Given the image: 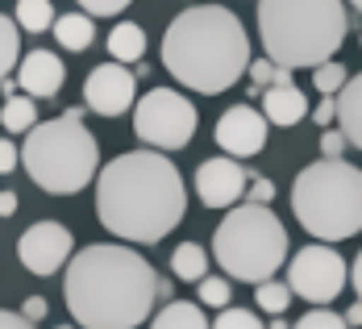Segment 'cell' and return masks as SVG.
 Wrapping results in <instances>:
<instances>
[{
	"instance_id": "7",
	"label": "cell",
	"mask_w": 362,
	"mask_h": 329,
	"mask_svg": "<svg viewBox=\"0 0 362 329\" xmlns=\"http://www.w3.org/2000/svg\"><path fill=\"white\" fill-rule=\"evenodd\" d=\"M213 258L229 279L267 284L288 262V229L262 204H233L213 233Z\"/></svg>"
},
{
	"instance_id": "9",
	"label": "cell",
	"mask_w": 362,
	"mask_h": 329,
	"mask_svg": "<svg viewBox=\"0 0 362 329\" xmlns=\"http://www.w3.org/2000/svg\"><path fill=\"white\" fill-rule=\"evenodd\" d=\"M346 288V258L337 255L333 246L317 242V246H304L296 250L288 262V292L304 296L313 304H329L337 300V292Z\"/></svg>"
},
{
	"instance_id": "18",
	"label": "cell",
	"mask_w": 362,
	"mask_h": 329,
	"mask_svg": "<svg viewBox=\"0 0 362 329\" xmlns=\"http://www.w3.org/2000/svg\"><path fill=\"white\" fill-rule=\"evenodd\" d=\"M54 37H59V46L63 50H88L92 42H96V21L92 17H83V13H63V17H54Z\"/></svg>"
},
{
	"instance_id": "13",
	"label": "cell",
	"mask_w": 362,
	"mask_h": 329,
	"mask_svg": "<svg viewBox=\"0 0 362 329\" xmlns=\"http://www.w3.org/2000/svg\"><path fill=\"white\" fill-rule=\"evenodd\" d=\"M267 142V121L254 105H233L221 112L217 121V146L225 150V158H250Z\"/></svg>"
},
{
	"instance_id": "36",
	"label": "cell",
	"mask_w": 362,
	"mask_h": 329,
	"mask_svg": "<svg viewBox=\"0 0 362 329\" xmlns=\"http://www.w3.org/2000/svg\"><path fill=\"white\" fill-rule=\"evenodd\" d=\"M0 329H34L21 313H8V308H0Z\"/></svg>"
},
{
	"instance_id": "43",
	"label": "cell",
	"mask_w": 362,
	"mask_h": 329,
	"mask_svg": "<svg viewBox=\"0 0 362 329\" xmlns=\"http://www.w3.org/2000/svg\"><path fill=\"white\" fill-rule=\"evenodd\" d=\"M358 46H362V37H358Z\"/></svg>"
},
{
	"instance_id": "10",
	"label": "cell",
	"mask_w": 362,
	"mask_h": 329,
	"mask_svg": "<svg viewBox=\"0 0 362 329\" xmlns=\"http://www.w3.org/2000/svg\"><path fill=\"white\" fill-rule=\"evenodd\" d=\"M17 258L25 271L34 275H54L59 267H67L71 258V229L63 221H37L21 233L17 242Z\"/></svg>"
},
{
	"instance_id": "6",
	"label": "cell",
	"mask_w": 362,
	"mask_h": 329,
	"mask_svg": "<svg viewBox=\"0 0 362 329\" xmlns=\"http://www.w3.org/2000/svg\"><path fill=\"white\" fill-rule=\"evenodd\" d=\"M291 213L321 242L362 233V171L346 158L308 163L291 183Z\"/></svg>"
},
{
	"instance_id": "41",
	"label": "cell",
	"mask_w": 362,
	"mask_h": 329,
	"mask_svg": "<svg viewBox=\"0 0 362 329\" xmlns=\"http://www.w3.org/2000/svg\"><path fill=\"white\" fill-rule=\"evenodd\" d=\"M350 4H354V8H358V13H362V0H350Z\"/></svg>"
},
{
	"instance_id": "1",
	"label": "cell",
	"mask_w": 362,
	"mask_h": 329,
	"mask_svg": "<svg viewBox=\"0 0 362 329\" xmlns=\"http://www.w3.org/2000/svg\"><path fill=\"white\" fill-rule=\"evenodd\" d=\"M187 213L180 167L158 150L117 154L96 171V217L121 242L154 246Z\"/></svg>"
},
{
	"instance_id": "28",
	"label": "cell",
	"mask_w": 362,
	"mask_h": 329,
	"mask_svg": "<svg viewBox=\"0 0 362 329\" xmlns=\"http://www.w3.org/2000/svg\"><path fill=\"white\" fill-rule=\"evenodd\" d=\"M209 329H262V321L254 317L250 308H221V317Z\"/></svg>"
},
{
	"instance_id": "8",
	"label": "cell",
	"mask_w": 362,
	"mask_h": 329,
	"mask_svg": "<svg viewBox=\"0 0 362 329\" xmlns=\"http://www.w3.org/2000/svg\"><path fill=\"white\" fill-rule=\"evenodd\" d=\"M134 134L150 150H183L196 134V105L175 88H150L134 105Z\"/></svg>"
},
{
	"instance_id": "16",
	"label": "cell",
	"mask_w": 362,
	"mask_h": 329,
	"mask_svg": "<svg viewBox=\"0 0 362 329\" xmlns=\"http://www.w3.org/2000/svg\"><path fill=\"white\" fill-rule=\"evenodd\" d=\"M337 121L350 146L362 150V71L346 79V88L337 92Z\"/></svg>"
},
{
	"instance_id": "17",
	"label": "cell",
	"mask_w": 362,
	"mask_h": 329,
	"mask_svg": "<svg viewBox=\"0 0 362 329\" xmlns=\"http://www.w3.org/2000/svg\"><path fill=\"white\" fill-rule=\"evenodd\" d=\"M109 54H112V63H121V67H134V63H142V54H146V30H142V25H134V21H121V25H112V34H109Z\"/></svg>"
},
{
	"instance_id": "24",
	"label": "cell",
	"mask_w": 362,
	"mask_h": 329,
	"mask_svg": "<svg viewBox=\"0 0 362 329\" xmlns=\"http://www.w3.org/2000/svg\"><path fill=\"white\" fill-rule=\"evenodd\" d=\"M17 63H21V30L13 25V17L0 13V79H8Z\"/></svg>"
},
{
	"instance_id": "30",
	"label": "cell",
	"mask_w": 362,
	"mask_h": 329,
	"mask_svg": "<svg viewBox=\"0 0 362 329\" xmlns=\"http://www.w3.org/2000/svg\"><path fill=\"white\" fill-rule=\"evenodd\" d=\"M246 204H262V209H271V200H275V183L262 180V175H250L246 183V196H242Z\"/></svg>"
},
{
	"instance_id": "5",
	"label": "cell",
	"mask_w": 362,
	"mask_h": 329,
	"mask_svg": "<svg viewBox=\"0 0 362 329\" xmlns=\"http://www.w3.org/2000/svg\"><path fill=\"white\" fill-rule=\"evenodd\" d=\"M25 175L50 196H75L100 171V146L83 125V109H67L54 121H37L17 150Z\"/></svg>"
},
{
	"instance_id": "3",
	"label": "cell",
	"mask_w": 362,
	"mask_h": 329,
	"mask_svg": "<svg viewBox=\"0 0 362 329\" xmlns=\"http://www.w3.org/2000/svg\"><path fill=\"white\" fill-rule=\"evenodd\" d=\"M163 67L180 88L221 96L250 67V37L225 4H192L163 34Z\"/></svg>"
},
{
	"instance_id": "42",
	"label": "cell",
	"mask_w": 362,
	"mask_h": 329,
	"mask_svg": "<svg viewBox=\"0 0 362 329\" xmlns=\"http://www.w3.org/2000/svg\"><path fill=\"white\" fill-rule=\"evenodd\" d=\"M59 329H71V325H59Z\"/></svg>"
},
{
	"instance_id": "4",
	"label": "cell",
	"mask_w": 362,
	"mask_h": 329,
	"mask_svg": "<svg viewBox=\"0 0 362 329\" xmlns=\"http://www.w3.org/2000/svg\"><path fill=\"white\" fill-rule=\"evenodd\" d=\"M350 34V13L341 0H258V37L267 63L296 71L337 59Z\"/></svg>"
},
{
	"instance_id": "21",
	"label": "cell",
	"mask_w": 362,
	"mask_h": 329,
	"mask_svg": "<svg viewBox=\"0 0 362 329\" xmlns=\"http://www.w3.org/2000/svg\"><path fill=\"white\" fill-rule=\"evenodd\" d=\"M0 125L8 129V134H30L37 125V105L30 100V96H8L4 100V109H0Z\"/></svg>"
},
{
	"instance_id": "33",
	"label": "cell",
	"mask_w": 362,
	"mask_h": 329,
	"mask_svg": "<svg viewBox=\"0 0 362 329\" xmlns=\"http://www.w3.org/2000/svg\"><path fill=\"white\" fill-rule=\"evenodd\" d=\"M313 121L325 125V129H333V121H337V96H325V100L313 109Z\"/></svg>"
},
{
	"instance_id": "22",
	"label": "cell",
	"mask_w": 362,
	"mask_h": 329,
	"mask_svg": "<svg viewBox=\"0 0 362 329\" xmlns=\"http://www.w3.org/2000/svg\"><path fill=\"white\" fill-rule=\"evenodd\" d=\"M13 25H17V30H30V34L50 30V25H54V4H50V0H17Z\"/></svg>"
},
{
	"instance_id": "15",
	"label": "cell",
	"mask_w": 362,
	"mask_h": 329,
	"mask_svg": "<svg viewBox=\"0 0 362 329\" xmlns=\"http://www.w3.org/2000/svg\"><path fill=\"white\" fill-rule=\"evenodd\" d=\"M304 112H308V100H304V92L296 83L262 92V121H271V125H300Z\"/></svg>"
},
{
	"instance_id": "25",
	"label": "cell",
	"mask_w": 362,
	"mask_h": 329,
	"mask_svg": "<svg viewBox=\"0 0 362 329\" xmlns=\"http://www.w3.org/2000/svg\"><path fill=\"white\" fill-rule=\"evenodd\" d=\"M346 67L337 63V59H329V63H321V67H313V88L321 92V96H337L341 88H346Z\"/></svg>"
},
{
	"instance_id": "26",
	"label": "cell",
	"mask_w": 362,
	"mask_h": 329,
	"mask_svg": "<svg viewBox=\"0 0 362 329\" xmlns=\"http://www.w3.org/2000/svg\"><path fill=\"white\" fill-rule=\"evenodd\" d=\"M254 300H258V308H262V313H284V308L291 304V292H288V284L267 279V284H258V288H254Z\"/></svg>"
},
{
	"instance_id": "23",
	"label": "cell",
	"mask_w": 362,
	"mask_h": 329,
	"mask_svg": "<svg viewBox=\"0 0 362 329\" xmlns=\"http://www.w3.org/2000/svg\"><path fill=\"white\" fill-rule=\"evenodd\" d=\"M246 71H250V96H262L267 88H291V71L267 63V59H254Z\"/></svg>"
},
{
	"instance_id": "40",
	"label": "cell",
	"mask_w": 362,
	"mask_h": 329,
	"mask_svg": "<svg viewBox=\"0 0 362 329\" xmlns=\"http://www.w3.org/2000/svg\"><path fill=\"white\" fill-rule=\"evenodd\" d=\"M271 329H288V321H271Z\"/></svg>"
},
{
	"instance_id": "20",
	"label": "cell",
	"mask_w": 362,
	"mask_h": 329,
	"mask_svg": "<svg viewBox=\"0 0 362 329\" xmlns=\"http://www.w3.org/2000/svg\"><path fill=\"white\" fill-rule=\"evenodd\" d=\"M171 271H175V279H183V284H200V279L209 275V255H204V246L180 242L175 255H171Z\"/></svg>"
},
{
	"instance_id": "11",
	"label": "cell",
	"mask_w": 362,
	"mask_h": 329,
	"mask_svg": "<svg viewBox=\"0 0 362 329\" xmlns=\"http://www.w3.org/2000/svg\"><path fill=\"white\" fill-rule=\"evenodd\" d=\"M134 96H138V79L129 67L121 63H100L92 67L83 79V105L100 117H121V112L134 109Z\"/></svg>"
},
{
	"instance_id": "27",
	"label": "cell",
	"mask_w": 362,
	"mask_h": 329,
	"mask_svg": "<svg viewBox=\"0 0 362 329\" xmlns=\"http://www.w3.org/2000/svg\"><path fill=\"white\" fill-rule=\"evenodd\" d=\"M229 279H221V275H204L200 279V304H209V308H229Z\"/></svg>"
},
{
	"instance_id": "35",
	"label": "cell",
	"mask_w": 362,
	"mask_h": 329,
	"mask_svg": "<svg viewBox=\"0 0 362 329\" xmlns=\"http://www.w3.org/2000/svg\"><path fill=\"white\" fill-rule=\"evenodd\" d=\"M21 317H25L30 325L42 321V317H46V300H42V296H30V300H25V308H21Z\"/></svg>"
},
{
	"instance_id": "2",
	"label": "cell",
	"mask_w": 362,
	"mask_h": 329,
	"mask_svg": "<svg viewBox=\"0 0 362 329\" xmlns=\"http://www.w3.org/2000/svg\"><path fill=\"white\" fill-rule=\"evenodd\" d=\"M63 296L83 329H134L154 313L158 275L138 250L96 242L67 258Z\"/></svg>"
},
{
	"instance_id": "31",
	"label": "cell",
	"mask_w": 362,
	"mask_h": 329,
	"mask_svg": "<svg viewBox=\"0 0 362 329\" xmlns=\"http://www.w3.org/2000/svg\"><path fill=\"white\" fill-rule=\"evenodd\" d=\"M79 8L83 17H117L129 8V0H79Z\"/></svg>"
},
{
	"instance_id": "14",
	"label": "cell",
	"mask_w": 362,
	"mask_h": 329,
	"mask_svg": "<svg viewBox=\"0 0 362 329\" xmlns=\"http://www.w3.org/2000/svg\"><path fill=\"white\" fill-rule=\"evenodd\" d=\"M63 79H67V67H63V59H59L54 50H30V54H21V63H17V88H21V96H30V100H50V96H59Z\"/></svg>"
},
{
	"instance_id": "37",
	"label": "cell",
	"mask_w": 362,
	"mask_h": 329,
	"mask_svg": "<svg viewBox=\"0 0 362 329\" xmlns=\"http://www.w3.org/2000/svg\"><path fill=\"white\" fill-rule=\"evenodd\" d=\"M346 279L354 284V292H358V300H362V250H358V258H354V267H346Z\"/></svg>"
},
{
	"instance_id": "34",
	"label": "cell",
	"mask_w": 362,
	"mask_h": 329,
	"mask_svg": "<svg viewBox=\"0 0 362 329\" xmlns=\"http://www.w3.org/2000/svg\"><path fill=\"white\" fill-rule=\"evenodd\" d=\"M13 167H17V146L8 138H0V175H8Z\"/></svg>"
},
{
	"instance_id": "38",
	"label": "cell",
	"mask_w": 362,
	"mask_h": 329,
	"mask_svg": "<svg viewBox=\"0 0 362 329\" xmlns=\"http://www.w3.org/2000/svg\"><path fill=\"white\" fill-rule=\"evenodd\" d=\"M17 213V196L13 192H0V217H13Z\"/></svg>"
},
{
	"instance_id": "19",
	"label": "cell",
	"mask_w": 362,
	"mask_h": 329,
	"mask_svg": "<svg viewBox=\"0 0 362 329\" xmlns=\"http://www.w3.org/2000/svg\"><path fill=\"white\" fill-rule=\"evenodd\" d=\"M150 329H209V321H204L200 304H192V300H167L158 308V317L150 321Z\"/></svg>"
},
{
	"instance_id": "29",
	"label": "cell",
	"mask_w": 362,
	"mask_h": 329,
	"mask_svg": "<svg viewBox=\"0 0 362 329\" xmlns=\"http://www.w3.org/2000/svg\"><path fill=\"white\" fill-rule=\"evenodd\" d=\"M291 329H350V325L337 313H329V308H313V313H304Z\"/></svg>"
},
{
	"instance_id": "32",
	"label": "cell",
	"mask_w": 362,
	"mask_h": 329,
	"mask_svg": "<svg viewBox=\"0 0 362 329\" xmlns=\"http://www.w3.org/2000/svg\"><path fill=\"white\" fill-rule=\"evenodd\" d=\"M346 146H350V142H346L341 129H325V134H321V154H325V158H341Z\"/></svg>"
},
{
	"instance_id": "39",
	"label": "cell",
	"mask_w": 362,
	"mask_h": 329,
	"mask_svg": "<svg viewBox=\"0 0 362 329\" xmlns=\"http://www.w3.org/2000/svg\"><path fill=\"white\" fill-rule=\"evenodd\" d=\"M341 321H346V325H362V300L358 304H350V313H346Z\"/></svg>"
},
{
	"instance_id": "12",
	"label": "cell",
	"mask_w": 362,
	"mask_h": 329,
	"mask_svg": "<svg viewBox=\"0 0 362 329\" xmlns=\"http://www.w3.org/2000/svg\"><path fill=\"white\" fill-rule=\"evenodd\" d=\"M246 183H250V171L238 158H225V154L196 167V196H200L204 209H233V204H242Z\"/></svg>"
}]
</instances>
